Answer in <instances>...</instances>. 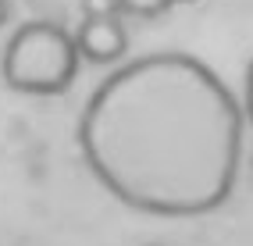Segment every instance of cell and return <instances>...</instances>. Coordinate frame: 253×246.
<instances>
[{
	"instance_id": "obj_1",
	"label": "cell",
	"mask_w": 253,
	"mask_h": 246,
	"mask_svg": "<svg viewBox=\"0 0 253 246\" xmlns=\"http://www.w3.org/2000/svg\"><path fill=\"white\" fill-rule=\"evenodd\" d=\"M243 125V104L211 64L157 50L93 89L75 139L89 175L118 204L154 218H200L235 189Z\"/></svg>"
},
{
	"instance_id": "obj_2",
	"label": "cell",
	"mask_w": 253,
	"mask_h": 246,
	"mask_svg": "<svg viewBox=\"0 0 253 246\" xmlns=\"http://www.w3.org/2000/svg\"><path fill=\"white\" fill-rule=\"evenodd\" d=\"M79 50L75 40L57 22H29L22 25L4 46L0 72L14 93L29 96H57L79 75Z\"/></svg>"
},
{
	"instance_id": "obj_3",
	"label": "cell",
	"mask_w": 253,
	"mask_h": 246,
	"mask_svg": "<svg viewBox=\"0 0 253 246\" xmlns=\"http://www.w3.org/2000/svg\"><path fill=\"white\" fill-rule=\"evenodd\" d=\"M72 40H75L79 61H86V64H114L128 50V32L122 22V11L86 14Z\"/></svg>"
},
{
	"instance_id": "obj_4",
	"label": "cell",
	"mask_w": 253,
	"mask_h": 246,
	"mask_svg": "<svg viewBox=\"0 0 253 246\" xmlns=\"http://www.w3.org/2000/svg\"><path fill=\"white\" fill-rule=\"evenodd\" d=\"M122 14H132V18H143V22H154L161 14H168L178 4H193V0H114Z\"/></svg>"
},
{
	"instance_id": "obj_5",
	"label": "cell",
	"mask_w": 253,
	"mask_h": 246,
	"mask_svg": "<svg viewBox=\"0 0 253 246\" xmlns=\"http://www.w3.org/2000/svg\"><path fill=\"white\" fill-rule=\"evenodd\" d=\"M243 118L253 125V61L246 64V82H243Z\"/></svg>"
},
{
	"instance_id": "obj_6",
	"label": "cell",
	"mask_w": 253,
	"mask_h": 246,
	"mask_svg": "<svg viewBox=\"0 0 253 246\" xmlns=\"http://www.w3.org/2000/svg\"><path fill=\"white\" fill-rule=\"evenodd\" d=\"M82 7H86V14H107V11H118L114 0H82Z\"/></svg>"
},
{
	"instance_id": "obj_7",
	"label": "cell",
	"mask_w": 253,
	"mask_h": 246,
	"mask_svg": "<svg viewBox=\"0 0 253 246\" xmlns=\"http://www.w3.org/2000/svg\"><path fill=\"white\" fill-rule=\"evenodd\" d=\"M4 18H7V4L0 0V25H4Z\"/></svg>"
},
{
	"instance_id": "obj_8",
	"label": "cell",
	"mask_w": 253,
	"mask_h": 246,
	"mask_svg": "<svg viewBox=\"0 0 253 246\" xmlns=\"http://www.w3.org/2000/svg\"><path fill=\"white\" fill-rule=\"evenodd\" d=\"M250 168H253V150H250Z\"/></svg>"
}]
</instances>
